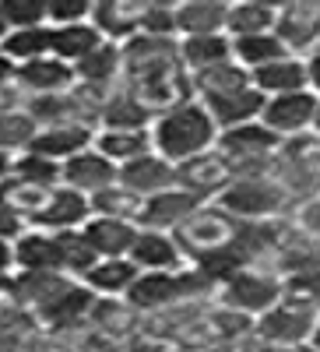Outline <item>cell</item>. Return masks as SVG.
Listing matches in <instances>:
<instances>
[{
	"instance_id": "6da1fadb",
	"label": "cell",
	"mask_w": 320,
	"mask_h": 352,
	"mask_svg": "<svg viewBox=\"0 0 320 352\" xmlns=\"http://www.w3.org/2000/svg\"><path fill=\"white\" fill-rule=\"evenodd\" d=\"M215 141H218V127L201 99H190L176 109L155 116V124H152V148L172 166L212 152Z\"/></svg>"
},
{
	"instance_id": "7a4b0ae2",
	"label": "cell",
	"mask_w": 320,
	"mask_h": 352,
	"mask_svg": "<svg viewBox=\"0 0 320 352\" xmlns=\"http://www.w3.org/2000/svg\"><path fill=\"white\" fill-rule=\"evenodd\" d=\"M212 204L236 222H275V219H288L296 208L293 194L275 176H240Z\"/></svg>"
},
{
	"instance_id": "3957f363",
	"label": "cell",
	"mask_w": 320,
	"mask_h": 352,
	"mask_svg": "<svg viewBox=\"0 0 320 352\" xmlns=\"http://www.w3.org/2000/svg\"><path fill=\"white\" fill-rule=\"evenodd\" d=\"M278 148H282V138L271 134L260 120L218 131V141H215V152L229 162L232 180H240V176H275Z\"/></svg>"
},
{
	"instance_id": "277c9868",
	"label": "cell",
	"mask_w": 320,
	"mask_h": 352,
	"mask_svg": "<svg viewBox=\"0 0 320 352\" xmlns=\"http://www.w3.org/2000/svg\"><path fill=\"white\" fill-rule=\"evenodd\" d=\"M282 300H285V285L271 268H264V264H247L243 272H236L229 282H222L218 292H215L218 307L240 310L253 320L260 314H268L271 307H278Z\"/></svg>"
},
{
	"instance_id": "5b68a950",
	"label": "cell",
	"mask_w": 320,
	"mask_h": 352,
	"mask_svg": "<svg viewBox=\"0 0 320 352\" xmlns=\"http://www.w3.org/2000/svg\"><path fill=\"white\" fill-rule=\"evenodd\" d=\"M317 320H320L317 307L282 300L278 307H271L268 314H260L253 320V342H260V345H285V349L310 345V335L317 328Z\"/></svg>"
},
{
	"instance_id": "8992f818",
	"label": "cell",
	"mask_w": 320,
	"mask_h": 352,
	"mask_svg": "<svg viewBox=\"0 0 320 352\" xmlns=\"http://www.w3.org/2000/svg\"><path fill=\"white\" fill-rule=\"evenodd\" d=\"M232 236H236V219H229L222 208H215V204H201L180 229H172V240L180 243L187 261L229 247Z\"/></svg>"
},
{
	"instance_id": "52a82bcc",
	"label": "cell",
	"mask_w": 320,
	"mask_h": 352,
	"mask_svg": "<svg viewBox=\"0 0 320 352\" xmlns=\"http://www.w3.org/2000/svg\"><path fill=\"white\" fill-rule=\"evenodd\" d=\"M317 96L310 92H288V96H271L260 109V124H264L271 134H278L282 141L299 138L313 131V116H317Z\"/></svg>"
},
{
	"instance_id": "ba28073f",
	"label": "cell",
	"mask_w": 320,
	"mask_h": 352,
	"mask_svg": "<svg viewBox=\"0 0 320 352\" xmlns=\"http://www.w3.org/2000/svg\"><path fill=\"white\" fill-rule=\"evenodd\" d=\"M275 36L288 50V56H310L320 50V4H282L278 21H275Z\"/></svg>"
},
{
	"instance_id": "9c48e42d",
	"label": "cell",
	"mask_w": 320,
	"mask_h": 352,
	"mask_svg": "<svg viewBox=\"0 0 320 352\" xmlns=\"http://www.w3.org/2000/svg\"><path fill=\"white\" fill-rule=\"evenodd\" d=\"M201 204H208V201H201L194 194H187L183 187H169L162 194H152V197H144L141 201V212H137V229H155V232H172V229H180Z\"/></svg>"
},
{
	"instance_id": "30bf717a",
	"label": "cell",
	"mask_w": 320,
	"mask_h": 352,
	"mask_svg": "<svg viewBox=\"0 0 320 352\" xmlns=\"http://www.w3.org/2000/svg\"><path fill=\"white\" fill-rule=\"evenodd\" d=\"M120 53H124V81H137L144 74L180 64V39H159V36L137 32L120 46Z\"/></svg>"
},
{
	"instance_id": "8fae6325",
	"label": "cell",
	"mask_w": 320,
	"mask_h": 352,
	"mask_svg": "<svg viewBox=\"0 0 320 352\" xmlns=\"http://www.w3.org/2000/svg\"><path fill=\"white\" fill-rule=\"evenodd\" d=\"M229 184H232V169H229V162H225L215 148L205 152V155H194V159H187V162L176 166V187H183L187 194L208 201V204H212Z\"/></svg>"
},
{
	"instance_id": "7c38bea8",
	"label": "cell",
	"mask_w": 320,
	"mask_h": 352,
	"mask_svg": "<svg viewBox=\"0 0 320 352\" xmlns=\"http://www.w3.org/2000/svg\"><path fill=\"white\" fill-rule=\"evenodd\" d=\"M127 261L137 272H180L190 264L180 243L172 240V232H155V229H137Z\"/></svg>"
},
{
	"instance_id": "4fadbf2b",
	"label": "cell",
	"mask_w": 320,
	"mask_h": 352,
	"mask_svg": "<svg viewBox=\"0 0 320 352\" xmlns=\"http://www.w3.org/2000/svg\"><path fill=\"white\" fill-rule=\"evenodd\" d=\"M116 176H120V166H113L95 148H84V152H78L74 159H67L60 166V187H71L84 197H92V194L113 187Z\"/></svg>"
},
{
	"instance_id": "5bb4252c",
	"label": "cell",
	"mask_w": 320,
	"mask_h": 352,
	"mask_svg": "<svg viewBox=\"0 0 320 352\" xmlns=\"http://www.w3.org/2000/svg\"><path fill=\"white\" fill-rule=\"evenodd\" d=\"M14 85L25 96H56V92H71L74 88V67L56 60V56H39V60L18 64Z\"/></svg>"
},
{
	"instance_id": "9a60e30c",
	"label": "cell",
	"mask_w": 320,
	"mask_h": 352,
	"mask_svg": "<svg viewBox=\"0 0 320 352\" xmlns=\"http://www.w3.org/2000/svg\"><path fill=\"white\" fill-rule=\"evenodd\" d=\"M116 184H124L137 197H152V194H162L169 187H176V166L165 162L155 152H148V155H141L134 162H124Z\"/></svg>"
},
{
	"instance_id": "2e32d148",
	"label": "cell",
	"mask_w": 320,
	"mask_h": 352,
	"mask_svg": "<svg viewBox=\"0 0 320 352\" xmlns=\"http://www.w3.org/2000/svg\"><path fill=\"white\" fill-rule=\"evenodd\" d=\"M11 247H14V272H64V250L53 232L28 226Z\"/></svg>"
},
{
	"instance_id": "e0dca14e",
	"label": "cell",
	"mask_w": 320,
	"mask_h": 352,
	"mask_svg": "<svg viewBox=\"0 0 320 352\" xmlns=\"http://www.w3.org/2000/svg\"><path fill=\"white\" fill-rule=\"evenodd\" d=\"M89 219H92L89 197L71 190V187H53L49 204L43 208V215L32 222V229H43V232H74Z\"/></svg>"
},
{
	"instance_id": "ac0fdd59",
	"label": "cell",
	"mask_w": 320,
	"mask_h": 352,
	"mask_svg": "<svg viewBox=\"0 0 320 352\" xmlns=\"http://www.w3.org/2000/svg\"><path fill=\"white\" fill-rule=\"evenodd\" d=\"M144 0H102V4H92V25L99 28V36L106 43L124 46L127 39L137 36V25L144 14Z\"/></svg>"
},
{
	"instance_id": "d6986e66",
	"label": "cell",
	"mask_w": 320,
	"mask_h": 352,
	"mask_svg": "<svg viewBox=\"0 0 320 352\" xmlns=\"http://www.w3.org/2000/svg\"><path fill=\"white\" fill-rule=\"evenodd\" d=\"M92 141H95V127H89V124H60V127H43L32 138V144H28V152L64 166L78 152L92 148Z\"/></svg>"
},
{
	"instance_id": "ffe728a7",
	"label": "cell",
	"mask_w": 320,
	"mask_h": 352,
	"mask_svg": "<svg viewBox=\"0 0 320 352\" xmlns=\"http://www.w3.org/2000/svg\"><path fill=\"white\" fill-rule=\"evenodd\" d=\"M71 285L74 278L64 272H14V303L28 314H36L46 303H53L60 292H67Z\"/></svg>"
},
{
	"instance_id": "44dd1931",
	"label": "cell",
	"mask_w": 320,
	"mask_h": 352,
	"mask_svg": "<svg viewBox=\"0 0 320 352\" xmlns=\"http://www.w3.org/2000/svg\"><path fill=\"white\" fill-rule=\"evenodd\" d=\"M293 222V219H288ZM268 268L278 275V278H293V275H306V272H320V240L299 232L296 226L288 229V236L282 243V250L271 257Z\"/></svg>"
},
{
	"instance_id": "7402d4cb",
	"label": "cell",
	"mask_w": 320,
	"mask_h": 352,
	"mask_svg": "<svg viewBox=\"0 0 320 352\" xmlns=\"http://www.w3.org/2000/svg\"><path fill=\"white\" fill-rule=\"evenodd\" d=\"M172 18H176V39L215 36L225 32L229 4H222V0H187V4H172Z\"/></svg>"
},
{
	"instance_id": "603a6c76",
	"label": "cell",
	"mask_w": 320,
	"mask_h": 352,
	"mask_svg": "<svg viewBox=\"0 0 320 352\" xmlns=\"http://www.w3.org/2000/svg\"><path fill=\"white\" fill-rule=\"evenodd\" d=\"M205 109L212 113V120L218 131H229V127H243V124H253L260 120V109H264V96L257 88H243V92H232V96H215V99H201Z\"/></svg>"
},
{
	"instance_id": "cb8c5ba5",
	"label": "cell",
	"mask_w": 320,
	"mask_h": 352,
	"mask_svg": "<svg viewBox=\"0 0 320 352\" xmlns=\"http://www.w3.org/2000/svg\"><path fill=\"white\" fill-rule=\"evenodd\" d=\"M89 328L106 335V338H120L130 342L141 331V314L127 303V300H109V296H95L92 310H89Z\"/></svg>"
},
{
	"instance_id": "d4e9b609",
	"label": "cell",
	"mask_w": 320,
	"mask_h": 352,
	"mask_svg": "<svg viewBox=\"0 0 320 352\" xmlns=\"http://www.w3.org/2000/svg\"><path fill=\"white\" fill-rule=\"evenodd\" d=\"M81 236L99 254V261H106V257H127L130 243L137 236V226L134 222H120V219H99V215H92L89 222L81 226Z\"/></svg>"
},
{
	"instance_id": "484cf974",
	"label": "cell",
	"mask_w": 320,
	"mask_h": 352,
	"mask_svg": "<svg viewBox=\"0 0 320 352\" xmlns=\"http://www.w3.org/2000/svg\"><path fill=\"white\" fill-rule=\"evenodd\" d=\"M106 39L99 36V28L92 21H81V25H64V28H49V56L64 64H78L84 60L92 50H99Z\"/></svg>"
},
{
	"instance_id": "4316f807",
	"label": "cell",
	"mask_w": 320,
	"mask_h": 352,
	"mask_svg": "<svg viewBox=\"0 0 320 352\" xmlns=\"http://www.w3.org/2000/svg\"><path fill=\"white\" fill-rule=\"evenodd\" d=\"M250 81L264 99L288 96V92H306V64L299 60V56H285V60H275L268 67L253 71Z\"/></svg>"
},
{
	"instance_id": "83f0119b",
	"label": "cell",
	"mask_w": 320,
	"mask_h": 352,
	"mask_svg": "<svg viewBox=\"0 0 320 352\" xmlns=\"http://www.w3.org/2000/svg\"><path fill=\"white\" fill-rule=\"evenodd\" d=\"M232 60V39L225 32H215V36H187L180 39V64L187 74H201L208 67H218Z\"/></svg>"
},
{
	"instance_id": "f1b7e54d",
	"label": "cell",
	"mask_w": 320,
	"mask_h": 352,
	"mask_svg": "<svg viewBox=\"0 0 320 352\" xmlns=\"http://www.w3.org/2000/svg\"><path fill=\"white\" fill-rule=\"evenodd\" d=\"M152 124H155V113L144 109L124 85L99 113V131H152Z\"/></svg>"
},
{
	"instance_id": "f546056e",
	"label": "cell",
	"mask_w": 320,
	"mask_h": 352,
	"mask_svg": "<svg viewBox=\"0 0 320 352\" xmlns=\"http://www.w3.org/2000/svg\"><path fill=\"white\" fill-rule=\"evenodd\" d=\"M137 275H141V272L134 268L127 257H106V261H99L95 268L81 278V285H84V289H92L95 296L124 300V296H127V289H130V282H134Z\"/></svg>"
},
{
	"instance_id": "4dcf8cb0",
	"label": "cell",
	"mask_w": 320,
	"mask_h": 352,
	"mask_svg": "<svg viewBox=\"0 0 320 352\" xmlns=\"http://www.w3.org/2000/svg\"><path fill=\"white\" fill-rule=\"evenodd\" d=\"M275 21H278V4H264V0H243V4H229L225 36H229V39H240V36L275 32Z\"/></svg>"
},
{
	"instance_id": "1f68e13d",
	"label": "cell",
	"mask_w": 320,
	"mask_h": 352,
	"mask_svg": "<svg viewBox=\"0 0 320 352\" xmlns=\"http://www.w3.org/2000/svg\"><path fill=\"white\" fill-rule=\"evenodd\" d=\"M92 148L99 155H106L113 166H124V162H134L141 155L155 152L152 148V131H95Z\"/></svg>"
},
{
	"instance_id": "d6a6232c",
	"label": "cell",
	"mask_w": 320,
	"mask_h": 352,
	"mask_svg": "<svg viewBox=\"0 0 320 352\" xmlns=\"http://www.w3.org/2000/svg\"><path fill=\"white\" fill-rule=\"evenodd\" d=\"M194 85V99H215V96H232V92H243L250 88V71H243L236 60H225L218 67H208L201 74H190Z\"/></svg>"
},
{
	"instance_id": "836d02e7",
	"label": "cell",
	"mask_w": 320,
	"mask_h": 352,
	"mask_svg": "<svg viewBox=\"0 0 320 352\" xmlns=\"http://www.w3.org/2000/svg\"><path fill=\"white\" fill-rule=\"evenodd\" d=\"M288 50L278 43L275 32H260V36H240V39H232V60H236L243 71H260V67H268L275 60H285Z\"/></svg>"
},
{
	"instance_id": "e575fe53",
	"label": "cell",
	"mask_w": 320,
	"mask_h": 352,
	"mask_svg": "<svg viewBox=\"0 0 320 352\" xmlns=\"http://www.w3.org/2000/svg\"><path fill=\"white\" fill-rule=\"evenodd\" d=\"M74 81H95V85H116L124 81V53L116 43H102L84 60L74 64Z\"/></svg>"
},
{
	"instance_id": "d590c367",
	"label": "cell",
	"mask_w": 320,
	"mask_h": 352,
	"mask_svg": "<svg viewBox=\"0 0 320 352\" xmlns=\"http://www.w3.org/2000/svg\"><path fill=\"white\" fill-rule=\"evenodd\" d=\"M0 53H4L14 67L28 64V60H39V56H49V25L14 28V32H8V39L0 43Z\"/></svg>"
},
{
	"instance_id": "8d00e7d4",
	"label": "cell",
	"mask_w": 320,
	"mask_h": 352,
	"mask_svg": "<svg viewBox=\"0 0 320 352\" xmlns=\"http://www.w3.org/2000/svg\"><path fill=\"white\" fill-rule=\"evenodd\" d=\"M49 187H39V184H28V180H18V176H11V180L0 187V197H4L11 208L32 226L39 215H43V208L49 204Z\"/></svg>"
},
{
	"instance_id": "74e56055",
	"label": "cell",
	"mask_w": 320,
	"mask_h": 352,
	"mask_svg": "<svg viewBox=\"0 0 320 352\" xmlns=\"http://www.w3.org/2000/svg\"><path fill=\"white\" fill-rule=\"evenodd\" d=\"M278 162H282L285 169H296V173H303V176H313V180L320 184V138L310 131V134H299V138L282 141Z\"/></svg>"
},
{
	"instance_id": "f35d334b",
	"label": "cell",
	"mask_w": 320,
	"mask_h": 352,
	"mask_svg": "<svg viewBox=\"0 0 320 352\" xmlns=\"http://www.w3.org/2000/svg\"><path fill=\"white\" fill-rule=\"evenodd\" d=\"M141 201L144 197L130 194L124 184H113V187H106V190H99V194L89 197L92 215H99V219H120V222H134V226H137Z\"/></svg>"
},
{
	"instance_id": "ab89813d",
	"label": "cell",
	"mask_w": 320,
	"mask_h": 352,
	"mask_svg": "<svg viewBox=\"0 0 320 352\" xmlns=\"http://www.w3.org/2000/svg\"><path fill=\"white\" fill-rule=\"evenodd\" d=\"M36 134H39V127H36V120L25 109L0 113V152L21 155V152H28V144H32Z\"/></svg>"
},
{
	"instance_id": "60d3db41",
	"label": "cell",
	"mask_w": 320,
	"mask_h": 352,
	"mask_svg": "<svg viewBox=\"0 0 320 352\" xmlns=\"http://www.w3.org/2000/svg\"><path fill=\"white\" fill-rule=\"evenodd\" d=\"M53 236L60 240V250H64V272H67L74 282H81V278L99 264V254H95L89 243H84L81 229H74V232H53Z\"/></svg>"
},
{
	"instance_id": "b9f144b4",
	"label": "cell",
	"mask_w": 320,
	"mask_h": 352,
	"mask_svg": "<svg viewBox=\"0 0 320 352\" xmlns=\"http://www.w3.org/2000/svg\"><path fill=\"white\" fill-rule=\"evenodd\" d=\"M11 176L53 190V187H60V162L43 159V155H36V152H21V155H14V173H11Z\"/></svg>"
},
{
	"instance_id": "7bdbcfd3",
	"label": "cell",
	"mask_w": 320,
	"mask_h": 352,
	"mask_svg": "<svg viewBox=\"0 0 320 352\" xmlns=\"http://www.w3.org/2000/svg\"><path fill=\"white\" fill-rule=\"evenodd\" d=\"M0 14H4L11 32L14 28H39V25H46V4H39V0H4V4H0Z\"/></svg>"
},
{
	"instance_id": "ee69618b",
	"label": "cell",
	"mask_w": 320,
	"mask_h": 352,
	"mask_svg": "<svg viewBox=\"0 0 320 352\" xmlns=\"http://www.w3.org/2000/svg\"><path fill=\"white\" fill-rule=\"evenodd\" d=\"M137 32L159 36V39H176V18H172V4H148L141 14Z\"/></svg>"
},
{
	"instance_id": "f6af8a7d",
	"label": "cell",
	"mask_w": 320,
	"mask_h": 352,
	"mask_svg": "<svg viewBox=\"0 0 320 352\" xmlns=\"http://www.w3.org/2000/svg\"><path fill=\"white\" fill-rule=\"evenodd\" d=\"M282 285H285V300L288 303H303V307H317L320 310V272L282 278Z\"/></svg>"
},
{
	"instance_id": "bcb514c9",
	"label": "cell",
	"mask_w": 320,
	"mask_h": 352,
	"mask_svg": "<svg viewBox=\"0 0 320 352\" xmlns=\"http://www.w3.org/2000/svg\"><path fill=\"white\" fill-rule=\"evenodd\" d=\"M89 18H92V4H89V0H56V4H46V25L49 28L81 25Z\"/></svg>"
},
{
	"instance_id": "7dc6e473",
	"label": "cell",
	"mask_w": 320,
	"mask_h": 352,
	"mask_svg": "<svg viewBox=\"0 0 320 352\" xmlns=\"http://www.w3.org/2000/svg\"><path fill=\"white\" fill-rule=\"evenodd\" d=\"M288 219H293V226H296L299 232H306V236L320 240V194H313V197L299 201Z\"/></svg>"
},
{
	"instance_id": "c3c4849f",
	"label": "cell",
	"mask_w": 320,
	"mask_h": 352,
	"mask_svg": "<svg viewBox=\"0 0 320 352\" xmlns=\"http://www.w3.org/2000/svg\"><path fill=\"white\" fill-rule=\"evenodd\" d=\"M28 229V222L11 208V204L4 201V197H0V240H8V243H14L18 236H21V232Z\"/></svg>"
},
{
	"instance_id": "681fc988",
	"label": "cell",
	"mask_w": 320,
	"mask_h": 352,
	"mask_svg": "<svg viewBox=\"0 0 320 352\" xmlns=\"http://www.w3.org/2000/svg\"><path fill=\"white\" fill-rule=\"evenodd\" d=\"M25 109V92L18 85H4L0 88V113H18Z\"/></svg>"
},
{
	"instance_id": "f907efd6",
	"label": "cell",
	"mask_w": 320,
	"mask_h": 352,
	"mask_svg": "<svg viewBox=\"0 0 320 352\" xmlns=\"http://www.w3.org/2000/svg\"><path fill=\"white\" fill-rule=\"evenodd\" d=\"M303 64H306V88L320 99V50H313L310 56H303Z\"/></svg>"
},
{
	"instance_id": "816d5d0a",
	"label": "cell",
	"mask_w": 320,
	"mask_h": 352,
	"mask_svg": "<svg viewBox=\"0 0 320 352\" xmlns=\"http://www.w3.org/2000/svg\"><path fill=\"white\" fill-rule=\"evenodd\" d=\"M14 275V247L8 240H0V278Z\"/></svg>"
},
{
	"instance_id": "f5cc1de1",
	"label": "cell",
	"mask_w": 320,
	"mask_h": 352,
	"mask_svg": "<svg viewBox=\"0 0 320 352\" xmlns=\"http://www.w3.org/2000/svg\"><path fill=\"white\" fill-rule=\"evenodd\" d=\"M14 71H18V67L8 60L4 53H0V88H4V85H14Z\"/></svg>"
},
{
	"instance_id": "db71d44e",
	"label": "cell",
	"mask_w": 320,
	"mask_h": 352,
	"mask_svg": "<svg viewBox=\"0 0 320 352\" xmlns=\"http://www.w3.org/2000/svg\"><path fill=\"white\" fill-rule=\"evenodd\" d=\"M11 173H14V155L0 152V187H4V184L11 180Z\"/></svg>"
},
{
	"instance_id": "11a10c76",
	"label": "cell",
	"mask_w": 320,
	"mask_h": 352,
	"mask_svg": "<svg viewBox=\"0 0 320 352\" xmlns=\"http://www.w3.org/2000/svg\"><path fill=\"white\" fill-rule=\"evenodd\" d=\"M253 352H313L310 345H299V349H285V345H260L253 342Z\"/></svg>"
},
{
	"instance_id": "9f6ffc18",
	"label": "cell",
	"mask_w": 320,
	"mask_h": 352,
	"mask_svg": "<svg viewBox=\"0 0 320 352\" xmlns=\"http://www.w3.org/2000/svg\"><path fill=\"white\" fill-rule=\"evenodd\" d=\"M310 349L320 352V320H317V328H313V335H310Z\"/></svg>"
},
{
	"instance_id": "6f0895ef",
	"label": "cell",
	"mask_w": 320,
	"mask_h": 352,
	"mask_svg": "<svg viewBox=\"0 0 320 352\" xmlns=\"http://www.w3.org/2000/svg\"><path fill=\"white\" fill-rule=\"evenodd\" d=\"M8 32H11V28H8V21H4V14H0V43H4V39H8Z\"/></svg>"
},
{
	"instance_id": "680465c9",
	"label": "cell",
	"mask_w": 320,
	"mask_h": 352,
	"mask_svg": "<svg viewBox=\"0 0 320 352\" xmlns=\"http://www.w3.org/2000/svg\"><path fill=\"white\" fill-rule=\"evenodd\" d=\"M313 134L320 138V102H317V116H313Z\"/></svg>"
},
{
	"instance_id": "91938a15",
	"label": "cell",
	"mask_w": 320,
	"mask_h": 352,
	"mask_svg": "<svg viewBox=\"0 0 320 352\" xmlns=\"http://www.w3.org/2000/svg\"><path fill=\"white\" fill-rule=\"evenodd\" d=\"M317 194H320V187H317Z\"/></svg>"
}]
</instances>
